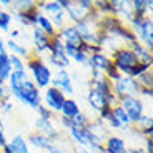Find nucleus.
Returning <instances> with one entry per match:
<instances>
[{
  "label": "nucleus",
  "mask_w": 153,
  "mask_h": 153,
  "mask_svg": "<svg viewBox=\"0 0 153 153\" xmlns=\"http://www.w3.org/2000/svg\"><path fill=\"white\" fill-rule=\"evenodd\" d=\"M8 146H10L12 153H30L27 140H25L22 135H15V137H12L10 142H8Z\"/></svg>",
  "instance_id": "obj_26"
},
{
  "label": "nucleus",
  "mask_w": 153,
  "mask_h": 153,
  "mask_svg": "<svg viewBox=\"0 0 153 153\" xmlns=\"http://www.w3.org/2000/svg\"><path fill=\"white\" fill-rule=\"evenodd\" d=\"M33 7H37V0H12V8L17 13H25Z\"/></svg>",
  "instance_id": "obj_31"
},
{
  "label": "nucleus",
  "mask_w": 153,
  "mask_h": 153,
  "mask_svg": "<svg viewBox=\"0 0 153 153\" xmlns=\"http://www.w3.org/2000/svg\"><path fill=\"white\" fill-rule=\"evenodd\" d=\"M0 153H2V150H0Z\"/></svg>",
  "instance_id": "obj_53"
},
{
  "label": "nucleus",
  "mask_w": 153,
  "mask_h": 153,
  "mask_svg": "<svg viewBox=\"0 0 153 153\" xmlns=\"http://www.w3.org/2000/svg\"><path fill=\"white\" fill-rule=\"evenodd\" d=\"M102 15H98L95 12V8L92 10V13L87 17L85 20H80V22L73 23V27L76 28L78 35L82 37L83 43L87 45H98V40H100V28H98V19Z\"/></svg>",
  "instance_id": "obj_2"
},
{
  "label": "nucleus",
  "mask_w": 153,
  "mask_h": 153,
  "mask_svg": "<svg viewBox=\"0 0 153 153\" xmlns=\"http://www.w3.org/2000/svg\"><path fill=\"white\" fill-rule=\"evenodd\" d=\"M87 103H88V107L98 115V111L102 110L103 107H107V105H111V107H113V105L118 103V100L115 98V95L107 97V95H103L102 92H98L97 88L90 87L88 88V92H87Z\"/></svg>",
  "instance_id": "obj_10"
},
{
  "label": "nucleus",
  "mask_w": 153,
  "mask_h": 153,
  "mask_svg": "<svg viewBox=\"0 0 153 153\" xmlns=\"http://www.w3.org/2000/svg\"><path fill=\"white\" fill-rule=\"evenodd\" d=\"M110 58H111L113 67L118 70L122 75H128L130 70L138 63L130 47H120V48H117L113 53L110 55Z\"/></svg>",
  "instance_id": "obj_5"
},
{
  "label": "nucleus",
  "mask_w": 153,
  "mask_h": 153,
  "mask_svg": "<svg viewBox=\"0 0 153 153\" xmlns=\"http://www.w3.org/2000/svg\"><path fill=\"white\" fill-rule=\"evenodd\" d=\"M60 125L65 128V130H68L70 126H72V120H68V118H63V117H60Z\"/></svg>",
  "instance_id": "obj_47"
},
{
  "label": "nucleus",
  "mask_w": 153,
  "mask_h": 153,
  "mask_svg": "<svg viewBox=\"0 0 153 153\" xmlns=\"http://www.w3.org/2000/svg\"><path fill=\"white\" fill-rule=\"evenodd\" d=\"M138 97H140V98H142V97H145V98H152L153 97V88L140 87V93H138Z\"/></svg>",
  "instance_id": "obj_43"
},
{
  "label": "nucleus",
  "mask_w": 153,
  "mask_h": 153,
  "mask_svg": "<svg viewBox=\"0 0 153 153\" xmlns=\"http://www.w3.org/2000/svg\"><path fill=\"white\" fill-rule=\"evenodd\" d=\"M0 85H5V83H4V82H2V78H0Z\"/></svg>",
  "instance_id": "obj_52"
},
{
  "label": "nucleus",
  "mask_w": 153,
  "mask_h": 153,
  "mask_svg": "<svg viewBox=\"0 0 153 153\" xmlns=\"http://www.w3.org/2000/svg\"><path fill=\"white\" fill-rule=\"evenodd\" d=\"M35 27L40 28V30H42L45 35H48L50 38H52L55 33H57V30H55V27L52 25L50 19H48L47 15H43L42 12H40V15H38V19H37V25H35Z\"/></svg>",
  "instance_id": "obj_28"
},
{
  "label": "nucleus",
  "mask_w": 153,
  "mask_h": 153,
  "mask_svg": "<svg viewBox=\"0 0 153 153\" xmlns=\"http://www.w3.org/2000/svg\"><path fill=\"white\" fill-rule=\"evenodd\" d=\"M93 10V0H70L65 12L67 20L70 23H76L80 20H85Z\"/></svg>",
  "instance_id": "obj_7"
},
{
  "label": "nucleus",
  "mask_w": 153,
  "mask_h": 153,
  "mask_svg": "<svg viewBox=\"0 0 153 153\" xmlns=\"http://www.w3.org/2000/svg\"><path fill=\"white\" fill-rule=\"evenodd\" d=\"M111 93L115 95V98L122 100V98H126V97H138L140 93V85L135 78L128 75H120L118 80H115L111 83Z\"/></svg>",
  "instance_id": "obj_6"
},
{
  "label": "nucleus",
  "mask_w": 153,
  "mask_h": 153,
  "mask_svg": "<svg viewBox=\"0 0 153 153\" xmlns=\"http://www.w3.org/2000/svg\"><path fill=\"white\" fill-rule=\"evenodd\" d=\"M50 87L58 88L65 97L67 95H73V92H75V88H73V80H72V76H70L68 70H57V72L53 73V76H52Z\"/></svg>",
  "instance_id": "obj_13"
},
{
  "label": "nucleus",
  "mask_w": 153,
  "mask_h": 153,
  "mask_svg": "<svg viewBox=\"0 0 153 153\" xmlns=\"http://www.w3.org/2000/svg\"><path fill=\"white\" fill-rule=\"evenodd\" d=\"M27 143H30L32 146H35V148H38V150H48L50 146H52V140L50 138H47L45 135H42V133H38V131H32L30 135H28V142Z\"/></svg>",
  "instance_id": "obj_24"
},
{
  "label": "nucleus",
  "mask_w": 153,
  "mask_h": 153,
  "mask_svg": "<svg viewBox=\"0 0 153 153\" xmlns=\"http://www.w3.org/2000/svg\"><path fill=\"white\" fill-rule=\"evenodd\" d=\"M103 153H128L125 138L120 135H108L103 140Z\"/></svg>",
  "instance_id": "obj_16"
},
{
  "label": "nucleus",
  "mask_w": 153,
  "mask_h": 153,
  "mask_svg": "<svg viewBox=\"0 0 153 153\" xmlns=\"http://www.w3.org/2000/svg\"><path fill=\"white\" fill-rule=\"evenodd\" d=\"M10 95L15 97L22 105H25V107H28V108H33V110H37V108L42 105V92L35 87L30 78L23 82L19 90L12 92Z\"/></svg>",
  "instance_id": "obj_4"
},
{
  "label": "nucleus",
  "mask_w": 153,
  "mask_h": 153,
  "mask_svg": "<svg viewBox=\"0 0 153 153\" xmlns=\"http://www.w3.org/2000/svg\"><path fill=\"white\" fill-rule=\"evenodd\" d=\"M88 122H90V118H88V115L85 113V111H80V113H78V115L75 117V118L72 120V125L80 126V128H85Z\"/></svg>",
  "instance_id": "obj_37"
},
{
  "label": "nucleus",
  "mask_w": 153,
  "mask_h": 153,
  "mask_svg": "<svg viewBox=\"0 0 153 153\" xmlns=\"http://www.w3.org/2000/svg\"><path fill=\"white\" fill-rule=\"evenodd\" d=\"M7 137H5V128H4V122H2V118H0V150L4 148L5 145H7Z\"/></svg>",
  "instance_id": "obj_42"
},
{
  "label": "nucleus",
  "mask_w": 153,
  "mask_h": 153,
  "mask_svg": "<svg viewBox=\"0 0 153 153\" xmlns=\"http://www.w3.org/2000/svg\"><path fill=\"white\" fill-rule=\"evenodd\" d=\"M0 115H2V113H0Z\"/></svg>",
  "instance_id": "obj_54"
},
{
  "label": "nucleus",
  "mask_w": 153,
  "mask_h": 153,
  "mask_svg": "<svg viewBox=\"0 0 153 153\" xmlns=\"http://www.w3.org/2000/svg\"><path fill=\"white\" fill-rule=\"evenodd\" d=\"M138 85L140 87H146V88H153V72L152 70H148V72L142 73V75L137 78Z\"/></svg>",
  "instance_id": "obj_35"
},
{
  "label": "nucleus",
  "mask_w": 153,
  "mask_h": 153,
  "mask_svg": "<svg viewBox=\"0 0 153 153\" xmlns=\"http://www.w3.org/2000/svg\"><path fill=\"white\" fill-rule=\"evenodd\" d=\"M65 98L67 97L63 95L58 88L48 87V88H45L43 93H42V105L47 107L50 111H53L55 115H58L62 110V105L65 102Z\"/></svg>",
  "instance_id": "obj_11"
},
{
  "label": "nucleus",
  "mask_w": 153,
  "mask_h": 153,
  "mask_svg": "<svg viewBox=\"0 0 153 153\" xmlns=\"http://www.w3.org/2000/svg\"><path fill=\"white\" fill-rule=\"evenodd\" d=\"M130 5L131 17H148V12H152L153 2L152 0H131Z\"/></svg>",
  "instance_id": "obj_20"
},
{
  "label": "nucleus",
  "mask_w": 153,
  "mask_h": 153,
  "mask_svg": "<svg viewBox=\"0 0 153 153\" xmlns=\"http://www.w3.org/2000/svg\"><path fill=\"white\" fill-rule=\"evenodd\" d=\"M145 150L146 153H153V140H152V137H148V138H145Z\"/></svg>",
  "instance_id": "obj_44"
},
{
  "label": "nucleus",
  "mask_w": 153,
  "mask_h": 153,
  "mask_svg": "<svg viewBox=\"0 0 153 153\" xmlns=\"http://www.w3.org/2000/svg\"><path fill=\"white\" fill-rule=\"evenodd\" d=\"M118 105L125 110L131 126L137 125L140 122V118L145 115V103H143V100L140 97H126V98H122L118 102Z\"/></svg>",
  "instance_id": "obj_9"
},
{
  "label": "nucleus",
  "mask_w": 153,
  "mask_h": 153,
  "mask_svg": "<svg viewBox=\"0 0 153 153\" xmlns=\"http://www.w3.org/2000/svg\"><path fill=\"white\" fill-rule=\"evenodd\" d=\"M67 131H68L70 138H72V142L75 143L76 146H87V137H85V128H80V126L72 125Z\"/></svg>",
  "instance_id": "obj_27"
},
{
  "label": "nucleus",
  "mask_w": 153,
  "mask_h": 153,
  "mask_svg": "<svg viewBox=\"0 0 153 153\" xmlns=\"http://www.w3.org/2000/svg\"><path fill=\"white\" fill-rule=\"evenodd\" d=\"M57 37L63 42V45L75 47V48L85 52V43H83V40H82V37L78 35L76 28L73 27V23H67V25H63L60 30H57Z\"/></svg>",
  "instance_id": "obj_12"
},
{
  "label": "nucleus",
  "mask_w": 153,
  "mask_h": 153,
  "mask_svg": "<svg viewBox=\"0 0 153 153\" xmlns=\"http://www.w3.org/2000/svg\"><path fill=\"white\" fill-rule=\"evenodd\" d=\"M13 110V103H12V100H10V95L7 97V98H4L2 102H0V113H10V111Z\"/></svg>",
  "instance_id": "obj_40"
},
{
  "label": "nucleus",
  "mask_w": 153,
  "mask_h": 153,
  "mask_svg": "<svg viewBox=\"0 0 153 153\" xmlns=\"http://www.w3.org/2000/svg\"><path fill=\"white\" fill-rule=\"evenodd\" d=\"M73 153H92V152H90V150H88L87 146H75Z\"/></svg>",
  "instance_id": "obj_48"
},
{
  "label": "nucleus",
  "mask_w": 153,
  "mask_h": 153,
  "mask_svg": "<svg viewBox=\"0 0 153 153\" xmlns=\"http://www.w3.org/2000/svg\"><path fill=\"white\" fill-rule=\"evenodd\" d=\"M130 48H131V52H133V55H135V58H137L138 63H143V65L152 67V63H153L152 50H148L145 45H142L140 42H135Z\"/></svg>",
  "instance_id": "obj_18"
},
{
  "label": "nucleus",
  "mask_w": 153,
  "mask_h": 153,
  "mask_svg": "<svg viewBox=\"0 0 153 153\" xmlns=\"http://www.w3.org/2000/svg\"><path fill=\"white\" fill-rule=\"evenodd\" d=\"M47 152L48 153H70L68 146H67V142L65 140H62V137L58 138V140H55V142L52 143V146H50Z\"/></svg>",
  "instance_id": "obj_33"
},
{
  "label": "nucleus",
  "mask_w": 153,
  "mask_h": 153,
  "mask_svg": "<svg viewBox=\"0 0 153 153\" xmlns=\"http://www.w3.org/2000/svg\"><path fill=\"white\" fill-rule=\"evenodd\" d=\"M87 67L90 70H97V72H100V73H105L111 67V58H110V55L105 53V52H98V53L88 55Z\"/></svg>",
  "instance_id": "obj_14"
},
{
  "label": "nucleus",
  "mask_w": 153,
  "mask_h": 153,
  "mask_svg": "<svg viewBox=\"0 0 153 153\" xmlns=\"http://www.w3.org/2000/svg\"><path fill=\"white\" fill-rule=\"evenodd\" d=\"M0 7H12V0H0Z\"/></svg>",
  "instance_id": "obj_50"
},
{
  "label": "nucleus",
  "mask_w": 153,
  "mask_h": 153,
  "mask_svg": "<svg viewBox=\"0 0 153 153\" xmlns=\"http://www.w3.org/2000/svg\"><path fill=\"white\" fill-rule=\"evenodd\" d=\"M126 25L137 35V40L142 45H145L148 50L153 48V19H152V15L131 17L130 22L126 23Z\"/></svg>",
  "instance_id": "obj_3"
},
{
  "label": "nucleus",
  "mask_w": 153,
  "mask_h": 153,
  "mask_svg": "<svg viewBox=\"0 0 153 153\" xmlns=\"http://www.w3.org/2000/svg\"><path fill=\"white\" fill-rule=\"evenodd\" d=\"M111 115H113V118L117 120V123L120 125V130L128 131L131 128V123H130V120H128V117H126L125 110H123L118 103L111 107Z\"/></svg>",
  "instance_id": "obj_25"
},
{
  "label": "nucleus",
  "mask_w": 153,
  "mask_h": 153,
  "mask_svg": "<svg viewBox=\"0 0 153 153\" xmlns=\"http://www.w3.org/2000/svg\"><path fill=\"white\" fill-rule=\"evenodd\" d=\"M2 12H4V8H2V7H0V15H2Z\"/></svg>",
  "instance_id": "obj_51"
},
{
  "label": "nucleus",
  "mask_w": 153,
  "mask_h": 153,
  "mask_svg": "<svg viewBox=\"0 0 153 153\" xmlns=\"http://www.w3.org/2000/svg\"><path fill=\"white\" fill-rule=\"evenodd\" d=\"M12 22H13V19H12V13L7 10L2 12V15H0V32L2 33H7V32L12 30Z\"/></svg>",
  "instance_id": "obj_32"
},
{
  "label": "nucleus",
  "mask_w": 153,
  "mask_h": 153,
  "mask_svg": "<svg viewBox=\"0 0 153 153\" xmlns=\"http://www.w3.org/2000/svg\"><path fill=\"white\" fill-rule=\"evenodd\" d=\"M135 128H137V131L140 135H142L143 138H148V137H153V117L152 115H143L142 118H140V122L135 125Z\"/></svg>",
  "instance_id": "obj_23"
},
{
  "label": "nucleus",
  "mask_w": 153,
  "mask_h": 153,
  "mask_svg": "<svg viewBox=\"0 0 153 153\" xmlns=\"http://www.w3.org/2000/svg\"><path fill=\"white\" fill-rule=\"evenodd\" d=\"M32 42H33V55H38V57H42L45 53L47 50H48V43H50V37L45 35L40 28L33 27L32 28Z\"/></svg>",
  "instance_id": "obj_17"
},
{
  "label": "nucleus",
  "mask_w": 153,
  "mask_h": 153,
  "mask_svg": "<svg viewBox=\"0 0 153 153\" xmlns=\"http://www.w3.org/2000/svg\"><path fill=\"white\" fill-rule=\"evenodd\" d=\"M108 126L102 120H90L85 126V137H87V146H102L103 140L108 137Z\"/></svg>",
  "instance_id": "obj_8"
},
{
  "label": "nucleus",
  "mask_w": 153,
  "mask_h": 153,
  "mask_svg": "<svg viewBox=\"0 0 153 153\" xmlns=\"http://www.w3.org/2000/svg\"><path fill=\"white\" fill-rule=\"evenodd\" d=\"M50 22H52V25L55 27V30H60L63 25H67V15H65V12L62 10V12H58L57 15H53V17H50Z\"/></svg>",
  "instance_id": "obj_34"
},
{
  "label": "nucleus",
  "mask_w": 153,
  "mask_h": 153,
  "mask_svg": "<svg viewBox=\"0 0 153 153\" xmlns=\"http://www.w3.org/2000/svg\"><path fill=\"white\" fill-rule=\"evenodd\" d=\"M25 70H27V73H30L28 78L33 82V85L40 92L50 87L53 72H52V68L47 65V62L42 57L30 55L28 58H25Z\"/></svg>",
  "instance_id": "obj_1"
},
{
  "label": "nucleus",
  "mask_w": 153,
  "mask_h": 153,
  "mask_svg": "<svg viewBox=\"0 0 153 153\" xmlns=\"http://www.w3.org/2000/svg\"><path fill=\"white\" fill-rule=\"evenodd\" d=\"M12 73V65H10V58H8V52L0 53V78L4 83H7L8 76Z\"/></svg>",
  "instance_id": "obj_29"
},
{
  "label": "nucleus",
  "mask_w": 153,
  "mask_h": 153,
  "mask_svg": "<svg viewBox=\"0 0 153 153\" xmlns=\"http://www.w3.org/2000/svg\"><path fill=\"white\" fill-rule=\"evenodd\" d=\"M25 80H28V73H27V70H25V68H15V70H12L10 76H8V80H7V83H8V87H7L8 93L19 90L20 85H22Z\"/></svg>",
  "instance_id": "obj_19"
},
{
  "label": "nucleus",
  "mask_w": 153,
  "mask_h": 153,
  "mask_svg": "<svg viewBox=\"0 0 153 153\" xmlns=\"http://www.w3.org/2000/svg\"><path fill=\"white\" fill-rule=\"evenodd\" d=\"M70 60H73L75 63H78V65H87V60H88V53L87 52H83V50H76L75 55H73Z\"/></svg>",
  "instance_id": "obj_38"
},
{
  "label": "nucleus",
  "mask_w": 153,
  "mask_h": 153,
  "mask_svg": "<svg viewBox=\"0 0 153 153\" xmlns=\"http://www.w3.org/2000/svg\"><path fill=\"white\" fill-rule=\"evenodd\" d=\"M110 117H111V105H107V107H103L98 111V120H102L103 123L107 122Z\"/></svg>",
  "instance_id": "obj_41"
},
{
  "label": "nucleus",
  "mask_w": 153,
  "mask_h": 153,
  "mask_svg": "<svg viewBox=\"0 0 153 153\" xmlns=\"http://www.w3.org/2000/svg\"><path fill=\"white\" fill-rule=\"evenodd\" d=\"M8 33H10V40H17V38L22 37V32H20V28H12Z\"/></svg>",
  "instance_id": "obj_45"
},
{
  "label": "nucleus",
  "mask_w": 153,
  "mask_h": 153,
  "mask_svg": "<svg viewBox=\"0 0 153 153\" xmlns=\"http://www.w3.org/2000/svg\"><path fill=\"white\" fill-rule=\"evenodd\" d=\"M5 48H7V52L10 55H17V57H20V58L30 57V50L23 45V43H20L19 40H10V38L5 40Z\"/></svg>",
  "instance_id": "obj_22"
},
{
  "label": "nucleus",
  "mask_w": 153,
  "mask_h": 153,
  "mask_svg": "<svg viewBox=\"0 0 153 153\" xmlns=\"http://www.w3.org/2000/svg\"><path fill=\"white\" fill-rule=\"evenodd\" d=\"M148 70H152V67H148V65H143V63H137V65H135L133 68L130 70V73H128V76H131V78H135V80H137V78H138L140 75H142V73L148 72Z\"/></svg>",
  "instance_id": "obj_36"
},
{
  "label": "nucleus",
  "mask_w": 153,
  "mask_h": 153,
  "mask_svg": "<svg viewBox=\"0 0 153 153\" xmlns=\"http://www.w3.org/2000/svg\"><path fill=\"white\" fill-rule=\"evenodd\" d=\"M128 153H146V152L142 146H131V148H128Z\"/></svg>",
  "instance_id": "obj_49"
},
{
  "label": "nucleus",
  "mask_w": 153,
  "mask_h": 153,
  "mask_svg": "<svg viewBox=\"0 0 153 153\" xmlns=\"http://www.w3.org/2000/svg\"><path fill=\"white\" fill-rule=\"evenodd\" d=\"M80 111H82V108H80V105H78L76 100L65 98V102H63V105H62V110H60V117L68 118V120H73Z\"/></svg>",
  "instance_id": "obj_21"
},
{
  "label": "nucleus",
  "mask_w": 153,
  "mask_h": 153,
  "mask_svg": "<svg viewBox=\"0 0 153 153\" xmlns=\"http://www.w3.org/2000/svg\"><path fill=\"white\" fill-rule=\"evenodd\" d=\"M8 97V90H7V85H0V102L4 98Z\"/></svg>",
  "instance_id": "obj_46"
},
{
  "label": "nucleus",
  "mask_w": 153,
  "mask_h": 153,
  "mask_svg": "<svg viewBox=\"0 0 153 153\" xmlns=\"http://www.w3.org/2000/svg\"><path fill=\"white\" fill-rule=\"evenodd\" d=\"M48 67H55L57 70H67L70 67V60L67 55H48Z\"/></svg>",
  "instance_id": "obj_30"
},
{
  "label": "nucleus",
  "mask_w": 153,
  "mask_h": 153,
  "mask_svg": "<svg viewBox=\"0 0 153 153\" xmlns=\"http://www.w3.org/2000/svg\"><path fill=\"white\" fill-rule=\"evenodd\" d=\"M38 111V118H43V120H53L57 115L53 113V111H50L47 107H43V105H40V107L37 108Z\"/></svg>",
  "instance_id": "obj_39"
},
{
  "label": "nucleus",
  "mask_w": 153,
  "mask_h": 153,
  "mask_svg": "<svg viewBox=\"0 0 153 153\" xmlns=\"http://www.w3.org/2000/svg\"><path fill=\"white\" fill-rule=\"evenodd\" d=\"M35 131L45 135V137L50 138L52 142H55V140H58V138L62 137V135H60V128H58V125H55V123H53V120L37 118V120H35Z\"/></svg>",
  "instance_id": "obj_15"
}]
</instances>
